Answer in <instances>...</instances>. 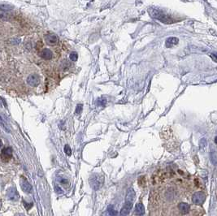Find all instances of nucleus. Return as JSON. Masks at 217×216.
Returning <instances> with one entry per match:
<instances>
[{"label":"nucleus","mask_w":217,"mask_h":216,"mask_svg":"<svg viewBox=\"0 0 217 216\" xmlns=\"http://www.w3.org/2000/svg\"><path fill=\"white\" fill-rule=\"evenodd\" d=\"M148 12H149L150 15L153 19H155V20H157V21H161V22H163V23L169 24V23L174 22L169 15H168V14H166V13H164L163 11L160 10V9L154 8V7H150V8L148 9Z\"/></svg>","instance_id":"f257e3e1"},{"label":"nucleus","mask_w":217,"mask_h":216,"mask_svg":"<svg viewBox=\"0 0 217 216\" xmlns=\"http://www.w3.org/2000/svg\"><path fill=\"white\" fill-rule=\"evenodd\" d=\"M89 185H90L91 188H92L93 189H94V190H98V189L102 187L103 184V175L98 174V173L93 174V175L89 177Z\"/></svg>","instance_id":"f03ea898"},{"label":"nucleus","mask_w":217,"mask_h":216,"mask_svg":"<svg viewBox=\"0 0 217 216\" xmlns=\"http://www.w3.org/2000/svg\"><path fill=\"white\" fill-rule=\"evenodd\" d=\"M206 200V195L202 192H196L192 197V201L194 205L202 206Z\"/></svg>","instance_id":"7ed1b4c3"},{"label":"nucleus","mask_w":217,"mask_h":216,"mask_svg":"<svg viewBox=\"0 0 217 216\" xmlns=\"http://www.w3.org/2000/svg\"><path fill=\"white\" fill-rule=\"evenodd\" d=\"M7 197L11 201H16L19 200V198H20L19 193H18V191L16 190V189L15 187H11V188L7 189Z\"/></svg>","instance_id":"20e7f679"},{"label":"nucleus","mask_w":217,"mask_h":216,"mask_svg":"<svg viewBox=\"0 0 217 216\" xmlns=\"http://www.w3.org/2000/svg\"><path fill=\"white\" fill-rule=\"evenodd\" d=\"M20 184H21L22 190L24 191L25 193H31L32 190H33V187L25 178L21 177V180H20Z\"/></svg>","instance_id":"39448f33"},{"label":"nucleus","mask_w":217,"mask_h":216,"mask_svg":"<svg viewBox=\"0 0 217 216\" xmlns=\"http://www.w3.org/2000/svg\"><path fill=\"white\" fill-rule=\"evenodd\" d=\"M27 83L32 87H36L40 84V78L37 74H32L27 78Z\"/></svg>","instance_id":"423d86ee"},{"label":"nucleus","mask_w":217,"mask_h":216,"mask_svg":"<svg viewBox=\"0 0 217 216\" xmlns=\"http://www.w3.org/2000/svg\"><path fill=\"white\" fill-rule=\"evenodd\" d=\"M12 156V149L11 147L4 148L1 151V159L4 162H7Z\"/></svg>","instance_id":"0eeeda50"},{"label":"nucleus","mask_w":217,"mask_h":216,"mask_svg":"<svg viewBox=\"0 0 217 216\" xmlns=\"http://www.w3.org/2000/svg\"><path fill=\"white\" fill-rule=\"evenodd\" d=\"M133 207V203L130 202H126L124 203V206L122 207L121 211H120V216H127L129 214L130 211L132 210Z\"/></svg>","instance_id":"6e6552de"},{"label":"nucleus","mask_w":217,"mask_h":216,"mask_svg":"<svg viewBox=\"0 0 217 216\" xmlns=\"http://www.w3.org/2000/svg\"><path fill=\"white\" fill-rule=\"evenodd\" d=\"M135 196H136L135 191L134 190V189L130 188V189H129L128 191H127L126 197H125V201H126V202L133 203L135 199Z\"/></svg>","instance_id":"1a4fd4ad"},{"label":"nucleus","mask_w":217,"mask_h":216,"mask_svg":"<svg viewBox=\"0 0 217 216\" xmlns=\"http://www.w3.org/2000/svg\"><path fill=\"white\" fill-rule=\"evenodd\" d=\"M178 42H179V39L176 37H168L165 41V46L166 47H168V48H170L172 46H176L178 44Z\"/></svg>","instance_id":"9d476101"},{"label":"nucleus","mask_w":217,"mask_h":216,"mask_svg":"<svg viewBox=\"0 0 217 216\" xmlns=\"http://www.w3.org/2000/svg\"><path fill=\"white\" fill-rule=\"evenodd\" d=\"M40 57H41L44 59H51L53 57V54L52 51L50 49H44L41 51V53L39 54Z\"/></svg>","instance_id":"9b49d317"},{"label":"nucleus","mask_w":217,"mask_h":216,"mask_svg":"<svg viewBox=\"0 0 217 216\" xmlns=\"http://www.w3.org/2000/svg\"><path fill=\"white\" fill-rule=\"evenodd\" d=\"M178 209L180 210V211H181L182 214L185 215V214L189 213V211L190 210V206L186 202H181L178 205Z\"/></svg>","instance_id":"f8f14e48"},{"label":"nucleus","mask_w":217,"mask_h":216,"mask_svg":"<svg viewBox=\"0 0 217 216\" xmlns=\"http://www.w3.org/2000/svg\"><path fill=\"white\" fill-rule=\"evenodd\" d=\"M135 212L138 215H143L145 214V207L142 202H138L135 207Z\"/></svg>","instance_id":"ddd939ff"},{"label":"nucleus","mask_w":217,"mask_h":216,"mask_svg":"<svg viewBox=\"0 0 217 216\" xmlns=\"http://www.w3.org/2000/svg\"><path fill=\"white\" fill-rule=\"evenodd\" d=\"M46 41L48 44L53 45V44H55L58 41V37L55 34H48L46 36Z\"/></svg>","instance_id":"4468645a"},{"label":"nucleus","mask_w":217,"mask_h":216,"mask_svg":"<svg viewBox=\"0 0 217 216\" xmlns=\"http://www.w3.org/2000/svg\"><path fill=\"white\" fill-rule=\"evenodd\" d=\"M210 159L213 165H217V153L216 151H212L210 154Z\"/></svg>","instance_id":"2eb2a0df"},{"label":"nucleus","mask_w":217,"mask_h":216,"mask_svg":"<svg viewBox=\"0 0 217 216\" xmlns=\"http://www.w3.org/2000/svg\"><path fill=\"white\" fill-rule=\"evenodd\" d=\"M107 211H108L109 215L111 216H117L118 215V212L115 210L114 206L112 205H109L107 207Z\"/></svg>","instance_id":"dca6fc26"},{"label":"nucleus","mask_w":217,"mask_h":216,"mask_svg":"<svg viewBox=\"0 0 217 216\" xmlns=\"http://www.w3.org/2000/svg\"><path fill=\"white\" fill-rule=\"evenodd\" d=\"M0 125L2 126V128L4 129V131L7 132V133H10V128L8 127V125L6 123V122L3 119L0 117Z\"/></svg>","instance_id":"f3484780"},{"label":"nucleus","mask_w":217,"mask_h":216,"mask_svg":"<svg viewBox=\"0 0 217 216\" xmlns=\"http://www.w3.org/2000/svg\"><path fill=\"white\" fill-rule=\"evenodd\" d=\"M96 104L98 105V106H105L106 104H107V99L103 97H102V98H99L97 99V101H96Z\"/></svg>","instance_id":"a211bd4d"},{"label":"nucleus","mask_w":217,"mask_h":216,"mask_svg":"<svg viewBox=\"0 0 217 216\" xmlns=\"http://www.w3.org/2000/svg\"><path fill=\"white\" fill-rule=\"evenodd\" d=\"M199 148L201 149H204L207 145V139L206 138H202L200 141H199Z\"/></svg>","instance_id":"6ab92c4d"},{"label":"nucleus","mask_w":217,"mask_h":216,"mask_svg":"<svg viewBox=\"0 0 217 216\" xmlns=\"http://www.w3.org/2000/svg\"><path fill=\"white\" fill-rule=\"evenodd\" d=\"M0 9L3 11H11L13 9V7L9 5H6V4H3V5H0Z\"/></svg>","instance_id":"aec40b11"},{"label":"nucleus","mask_w":217,"mask_h":216,"mask_svg":"<svg viewBox=\"0 0 217 216\" xmlns=\"http://www.w3.org/2000/svg\"><path fill=\"white\" fill-rule=\"evenodd\" d=\"M64 152H65V154H67V156H71L72 155V149H71L70 146L68 145H66L64 146Z\"/></svg>","instance_id":"412c9836"},{"label":"nucleus","mask_w":217,"mask_h":216,"mask_svg":"<svg viewBox=\"0 0 217 216\" xmlns=\"http://www.w3.org/2000/svg\"><path fill=\"white\" fill-rule=\"evenodd\" d=\"M82 110H83L82 104H78L77 106V107H76V111H75V113L77 114V115H80V114L81 113Z\"/></svg>","instance_id":"4be33fe9"},{"label":"nucleus","mask_w":217,"mask_h":216,"mask_svg":"<svg viewBox=\"0 0 217 216\" xmlns=\"http://www.w3.org/2000/svg\"><path fill=\"white\" fill-rule=\"evenodd\" d=\"M78 59V55L77 52H72V54L70 55V59L72 61H77Z\"/></svg>","instance_id":"5701e85b"},{"label":"nucleus","mask_w":217,"mask_h":216,"mask_svg":"<svg viewBox=\"0 0 217 216\" xmlns=\"http://www.w3.org/2000/svg\"><path fill=\"white\" fill-rule=\"evenodd\" d=\"M210 56L212 57V59L214 60L215 62H216L217 63V54H215V53H212L211 55H210Z\"/></svg>","instance_id":"b1692460"},{"label":"nucleus","mask_w":217,"mask_h":216,"mask_svg":"<svg viewBox=\"0 0 217 216\" xmlns=\"http://www.w3.org/2000/svg\"><path fill=\"white\" fill-rule=\"evenodd\" d=\"M60 183L62 184V185H65V184H67L68 183V181L66 179H61L60 180Z\"/></svg>","instance_id":"393cba45"},{"label":"nucleus","mask_w":217,"mask_h":216,"mask_svg":"<svg viewBox=\"0 0 217 216\" xmlns=\"http://www.w3.org/2000/svg\"><path fill=\"white\" fill-rule=\"evenodd\" d=\"M15 216H25L24 214H22V213H18V214H16L15 215Z\"/></svg>","instance_id":"a878e982"},{"label":"nucleus","mask_w":217,"mask_h":216,"mask_svg":"<svg viewBox=\"0 0 217 216\" xmlns=\"http://www.w3.org/2000/svg\"><path fill=\"white\" fill-rule=\"evenodd\" d=\"M2 147H3V142H2V141L0 139V148H2Z\"/></svg>","instance_id":"bb28decb"},{"label":"nucleus","mask_w":217,"mask_h":216,"mask_svg":"<svg viewBox=\"0 0 217 216\" xmlns=\"http://www.w3.org/2000/svg\"><path fill=\"white\" fill-rule=\"evenodd\" d=\"M215 143L217 144V137H216V138H215Z\"/></svg>","instance_id":"cd10ccee"},{"label":"nucleus","mask_w":217,"mask_h":216,"mask_svg":"<svg viewBox=\"0 0 217 216\" xmlns=\"http://www.w3.org/2000/svg\"><path fill=\"white\" fill-rule=\"evenodd\" d=\"M0 208H1V201H0Z\"/></svg>","instance_id":"c85d7f7f"}]
</instances>
